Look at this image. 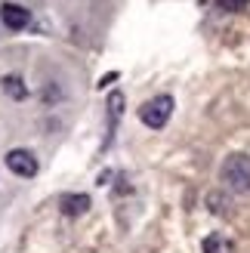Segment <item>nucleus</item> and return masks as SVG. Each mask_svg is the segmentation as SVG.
Segmentation results:
<instances>
[{
	"label": "nucleus",
	"mask_w": 250,
	"mask_h": 253,
	"mask_svg": "<svg viewBox=\"0 0 250 253\" xmlns=\"http://www.w3.org/2000/svg\"><path fill=\"white\" fill-rule=\"evenodd\" d=\"M219 176H222V182H226L232 192L247 195L250 192V155H229Z\"/></svg>",
	"instance_id": "f257e3e1"
},
{
	"label": "nucleus",
	"mask_w": 250,
	"mask_h": 253,
	"mask_svg": "<svg viewBox=\"0 0 250 253\" xmlns=\"http://www.w3.org/2000/svg\"><path fill=\"white\" fill-rule=\"evenodd\" d=\"M173 115V99L170 96H155V99H148V102L139 108V121L145 126H152V130H161Z\"/></svg>",
	"instance_id": "f03ea898"
},
{
	"label": "nucleus",
	"mask_w": 250,
	"mask_h": 253,
	"mask_svg": "<svg viewBox=\"0 0 250 253\" xmlns=\"http://www.w3.org/2000/svg\"><path fill=\"white\" fill-rule=\"evenodd\" d=\"M6 167L16 176H34L37 173V158L31 155L28 148H12L6 155Z\"/></svg>",
	"instance_id": "7ed1b4c3"
},
{
	"label": "nucleus",
	"mask_w": 250,
	"mask_h": 253,
	"mask_svg": "<svg viewBox=\"0 0 250 253\" xmlns=\"http://www.w3.org/2000/svg\"><path fill=\"white\" fill-rule=\"evenodd\" d=\"M0 16H3V25L9 31H22L25 25L31 22V12L25 6H19V3H3V12H0Z\"/></svg>",
	"instance_id": "20e7f679"
},
{
	"label": "nucleus",
	"mask_w": 250,
	"mask_h": 253,
	"mask_svg": "<svg viewBox=\"0 0 250 253\" xmlns=\"http://www.w3.org/2000/svg\"><path fill=\"white\" fill-rule=\"evenodd\" d=\"M59 210L65 213V216H83L86 210H90V198L86 195H62V201H59Z\"/></svg>",
	"instance_id": "39448f33"
},
{
	"label": "nucleus",
	"mask_w": 250,
	"mask_h": 253,
	"mask_svg": "<svg viewBox=\"0 0 250 253\" xmlns=\"http://www.w3.org/2000/svg\"><path fill=\"white\" fill-rule=\"evenodd\" d=\"M204 253H235V244L229 241L226 235L213 232V235H207V238H204Z\"/></svg>",
	"instance_id": "423d86ee"
},
{
	"label": "nucleus",
	"mask_w": 250,
	"mask_h": 253,
	"mask_svg": "<svg viewBox=\"0 0 250 253\" xmlns=\"http://www.w3.org/2000/svg\"><path fill=\"white\" fill-rule=\"evenodd\" d=\"M3 93L12 96V99H25V96H28V86H25L22 78H16V74H6V78H3Z\"/></svg>",
	"instance_id": "0eeeda50"
},
{
	"label": "nucleus",
	"mask_w": 250,
	"mask_h": 253,
	"mask_svg": "<svg viewBox=\"0 0 250 253\" xmlns=\"http://www.w3.org/2000/svg\"><path fill=\"white\" fill-rule=\"evenodd\" d=\"M108 108H111V121H118L121 111H124V96L121 93H111L108 96Z\"/></svg>",
	"instance_id": "6e6552de"
},
{
	"label": "nucleus",
	"mask_w": 250,
	"mask_h": 253,
	"mask_svg": "<svg viewBox=\"0 0 250 253\" xmlns=\"http://www.w3.org/2000/svg\"><path fill=\"white\" fill-rule=\"evenodd\" d=\"M216 3L226 9V12H238V9H244V6H247V0H216Z\"/></svg>",
	"instance_id": "1a4fd4ad"
},
{
	"label": "nucleus",
	"mask_w": 250,
	"mask_h": 253,
	"mask_svg": "<svg viewBox=\"0 0 250 253\" xmlns=\"http://www.w3.org/2000/svg\"><path fill=\"white\" fill-rule=\"evenodd\" d=\"M207 204H210V210H213V213H226V207H222V204H226V198H222V195H210Z\"/></svg>",
	"instance_id": "9d476101"
}]
</instances>
